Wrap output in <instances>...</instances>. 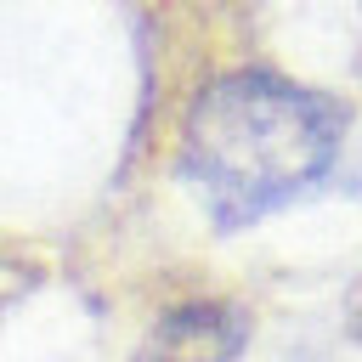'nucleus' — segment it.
I'll list each match as a JSON object with an SVG mask.
<instances>
[{
    "instance_id": "1",
    "label": "nucleus",
    "mask_w": 362,
    "mask_h": 362,
    "mask_svg": "<svg viewBox=\"0 0 362 362\" xmlns=\"http://www.w3.org/2000/svg\"><path fill=\"white\" fill-rule=\"evenodd\" d=\"M351 107L272 62H232L187 90L175 175L215 232H249L305 204L345 158Z\"/></svg>"
},
{
    "instance_id": "2",
    "label": "nucleus",
    "mask_w": 362,
    "mask_h": 362,
    "mask_svg": "<svg viewBox=\"0 0 362 362\" xmlns=\"http://www.w3.org/2000/svg\"><path fill=\"white\" fill-rule=\"evenodd\" d=\"M243 311L226 300H181L153 322L141 362H232L243 351Z\"/></svg>"
}]
</instances>
